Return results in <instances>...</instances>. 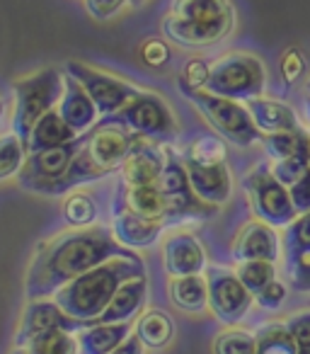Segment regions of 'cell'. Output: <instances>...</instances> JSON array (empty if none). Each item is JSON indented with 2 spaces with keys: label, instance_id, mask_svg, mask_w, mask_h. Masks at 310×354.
<instances>
[{
  "label": "cell",
  "instance_id": "37",
  "mask_svg": "<svg viewBox=\"0 0 310 354\" xmlns=\"http://www.w3.org/2000/svg\"><path fill=\"white\" fill-rule=\"evenodd\" d=\"M308 167H310V153L286 158V160H279V162H271V172H274V177L281 185H286V187H291L293 183H298L300 177L305 175Z\"/></svg>",
  "mask_w": 310,
  "mask_h": 354
},
{
  "label": "cell",
  "instance_id": "32",
  "mask_svg": "<svg viewBox=\"0 0 310 354\" xmlns=\"http://www.w3.org/2000/svg\"><path fill=\"white\" fill-rule=\"evenodd\" d=\"M64 218L73 228H88L95 226L97 218V204L85 192H70L64 202Z\"/></svg>",
  "mask_w": 310,
  "mask_h": 354
},
{
  "label": "cell",
  "instance_id": "26",
  "mask_svg": "<svg viewBox=\"0 0 310 354\" xmlns=\"http://www.w3.org/2000/svg\"><path fill=\"white\" fill-rule=\"evenodd\" d=\"M168 291L170 301L184 313H204V308L209 306V284L206 277L202 274L173 277Z\"/></svg>",
  "mask_w": 310,
  "mask_h": 354
},
{
  "label": "cell",
  "instance_id": "5",
  "mask_svg": "<svg viewBox=\"0 0 310 354\" xmlns=\"http://www.w3.org/2000/svg\"><path fill=\"white\" fill-rule=\"evenodd\" d=\"M66 90V73L59 68H44L15 80V112H12V133L27 146L32 129L44 114H49L61 102Z\"/></svg>",
  "mask_w": 310,
  "mask_h": 354
},
{
  "label": "cell",
  "instance_id": "4",
  "mask_svg": "<svg viewBox=\"0 0 310 354\" xmlns=\"http://www.w3.org/2000/svg\"><path fill=\"white\" fill-rule=\"evenodd\" d=\"M235 27L231 0H175L163 20V35L184 49H206Z\"/></svg>",
  "mask_w": 310,
  "mask_h": 354
},
{
  "label": "cell",
  "instance_id": "11",
  "mask_svg": "<svg viewBox=\"0 0 310 354\" xmlns=\"http://www.w3.org/2000/svg\"><path fill=\"white\" fill-rule=\"evenodd\" d=\"M66 73L73 75V78L83 85L85 93L93 97L99 117H114V114L122 112L136 95L143 93L136 85L126 83V80H122V78H114V75L93 68V66H88V64H80V61H68V64H66Z\"/></svg>",
  "mask_w": 310,
  "mask_h": 354
},
{
  "label": "cell",
  "instance_id": "43",
  "mask_svg": "<svg viewBox=\"0 0 310 354\" xmlns=\"http://www.w3.org/2000/svg\"><path fill=\"white\" fill-rule=\"evenodd\" d=\"M289 194H291V202H293L296 212L298 214L310 212V167L305 170V175L300 177L298 183L291 185Z\"/></svg>",
  "mask_w": 310,
  "mask_h": 354
},
{
  "label": "cell",
  "instance_id": "50",
  "mask_svg": "<svg viewBox=\"0 0 310 354\" xmlns=\"http://www.w3.org/2000/svg\"><path fill=\"white\" fill-rule=\"evenodd\" d=\"M3 109H6V104H3V100H0V117H3Z\"/></svg>",
  "mask_w": 310,
  "mask_h": 354
},
{
  "label": "cell",
  "instance_id": "51",
  "mask_svg": "<svg viewBox=\"0 0 310 354\" xmlns=\"http://www.w3.org/2000/svg\"><path fill=\"white\" fill-rule=\"evenodd\" d=\"M131 3H136V6H138V3H141V0H131Z\"/></svg>",
  "mask_w": 310,
  "mask_h": 354
},
{
  "label": "cell",
  "instance_id": "29",
  "mask_svg": "<svg viewBox=\"0 0 310 354\" xmlns=\"http://www.w3.org/2000/svg\"><path fill=\"white\" fill-rule=\"evenodd\" d=\"M262 146H264L267 156H269L271 160L279 162V160H286V158L310 153V133L305 131V129L264 133V136H262Z\"/></svg>",
  "mask_w": 310,
  "mask_h": 354
},
{
  "label": "cell",
  "instance_id": "25",
  "mask_svg": "<svg viewBox=\"0 0 310 354\" xmlns=\"http://www.w3.org/2000/svg\"><path fill=\"white\" fill-rule=\"evenodd\" d=\"M78 133L64 122V117L59 114V109H51L49 114L37 122V127L32 129L30 141H27V156L30 153H39L46 148H56V146H66V143L75 141Z\"/></svg>",
  "mask_w": 310,
  "mask_h": 354
},
{
  "label": "cell",
  "instance_id": "33",
  "mask_svg": "<svg viewBox=\"0 0 310 354\" xmlns=\"http://www.w3.org/2000/svg\"><path fill=\"white\" fill-rule=\"evenodd\" d=\"M27 162V146L20 136L8 133L0 136V183L12 175H20V170Z\"/></svg>",
  "mask_w": 310,
  "mask_h": 354
},
{
  "label": "cell",
  "instance_id": "22",
  "mask_svg": "<svg viewBox=\"0 0 310 354\" xmlns=\"http://www.w3.org/2000/svg\"><path fill=\"white\" fill-rule=\"evenodd\" d=\"M148 294V279L146 274H138L133 279L124 281L117 289L114 299L104 308V313L97 318V323H126V320H136L141 313L143 304H146Z\"/></svg>",
  "mask_w": 310,
  "mask_h": 354
},
{
  "label": "cell",
  "instance_id": "20",
  "mask_svg": "<svg viewBox=\"0 0 310 354\" xmlns=\"http://www.w3.org/2000/svg\"><path fill=\"white\" fill-rule=\"evenodd\" d=\"M165 226H168L165 221H153V218L136 216L122 207H114L112 231L124 248H151L160 238Z\"/></svg>",
  "mask_w": 310,
  "mask_h": 354
},
{
  "label": "cell",
  "instance_id": "35",
  "mask_svg": "<svg viewBox=\"0 0 310 354\" xmlns=\"http://www.w3.org/2000/svg\"><path fill=\"white\" fill-rule=\"evenodd\" d=\"M213 354H257V335L247 330H226L213 342Z\"/></svg>",
  "mask_w": 310,
  "mask_h": 354
},
{
  "label": "cell",
  "instance_id": "30",
  "mask_svg": "<svg viewBox=\"0 0 310 354\" xmlns=\"http://www.w3.org/2000/svg\"><path fill=\"white\" fill-rule=\"evenodd\" d=\"M257 354H300L298 344L289 335L286 325L269 323L257 330Z\"/></svg>",
  "mask_w": 310,
  "mask_h": 354
},
{
  "label": "cell",
  "instance_id": "17",
  "mask_svg": "<svg viewBox=\"0 0 310 354\" xmlns=\"http://www.w3.org/2000/svg\"><path fill=\"white\" fill-rule=\"evenodd\" d=\"M163 265L170 277L202 274L206 270V252L197 236L177 231L163 243Z\"/></svg>",
  "mask_w": 310,
  "mask_h": 354
},
{
  "label": "cell",
  "instance_id": "45",
  "mask_svg": "<svg viewBox=\"0 0 310 354\" xmlns=\"http://www.w3.org/2000/svg\"><path fill=\"white\" fill-rule=\"evenodd\" d=\"M126 0H85V10L95 17V20H107V17L117 15Z\"/></svg>",
  "mask_w": 310,
  "mask_h": 354
},
{
  "label": "cell",
  "instance_id": "3",
  "mask_svg": "<svg viewBox=\"0 0 310 354\" xmlns=\"http://www.w3.org/2000/svg\"><path fill=\"white\" fill-rule=\"evenodd\" d=\"M138 141H141V136L131 133L112 117H104L93 131L83 133V146H80L73 165L64 175V180H59L49 189V197H59V194L70 192L80 185L93 183V180H99V177L119 170Z\"/></svg>",
  "mask_w": 310,
  "mask_h": 354
},
{
  "label": "cell",
  "instance_id": "2",
  "mask_svg": "<svg viewBox=\"0 0 310 354\" xmlns=\"http://www.w3.org/2000/svg\"><path fill=\"white\" fill-rule=\"evenodd\" d=\"M138 274H146V267H143V260L136 252L112 257L95 270L80 274L78 279L61 286L54 294V301L70 318L80 320L88 328V325L97 323V318L104 313V308L114 299L119 286Z\"/></svg>",
  "mask_w": 310,
  "mask_h": 354
},
{
  "label": "cell",
  "instance_id": "44",
  "mask_svg": "<svg viewBox=\"0 0 310 354\" xmlns=\"http://www.w3.org/2000/svg\"><path fill=\"white\" fill-rule=\"evenodd\" d=\"M286 281H289L291 289L310 294V257L300 260L293 267H286Z\"/></svg>",
  "mask_w": 310,
  "mask_h": 354
},
{
  "label": "cell",
  "instance_id": "13",
  "mask_svg": "<svg viewBox=\"0 0 310 354\" xmlns=\"http://www.w3.org/2000/svg\"><path fill=\"white\" fill-rule=\"evenodd\" d=\"M80 146H83V136L66 143V146L30 153L25 167L20 170V185L25 189H30V192L49 194V189L54 187L59 180H64V175L70 170Z\"/></svg>",
  "mask_w": 310,
  "mask_h": 354
},
{
  "label": "cell",
  "instance_id": "7",
  "mask_svg": "<svg viewBox=\"0 0 310 354\" xmlns=\"http://www.w3.org/2000/svg\"><path fill=\"white\" fill-rule=\"evenodd\" d=\"M182 95L202 112V117L216 129V133L226 141L247 148L252 143L262 141L264 133L257 129L250 109L245 102H238L231 97H221L209 90H182Z\"/></svg>",
  "mask_w": 310,
  "mask_h": 354
},
{
  "label": "cell",
  "instance_id": "21",
  "mask_svg": "<svg viewBox=\"0 0 310 354\" xmlns=\"http://www.w3.org/2000/svg\"><path fill=\"white\" fill-rule=\"evenodd\" d=\"M114 207H122L136 216L153 218V221H165L170 226L168 199H165L158 183L143 185V187H122L119 202H114Z\"/></svg>",
  "mask_w": 310,
  "mask_h": 354
},
{
  "label": "cell",
  "instance_id": "23",
  "mask_svg": "<svg viewBox=\"0 0 310 354\" xmlns=\"http://www.w3.org/2000/svg\"><path fill=\"white\" fill-rule=\"evenodd\" d=\"M250 109L252 119H255L257 129L262 133H276V131H296L300 127V119L291 104L281 102V100L271 97H255L245 102Z\"/></svg>",
  "mask_w": 310,
  "mask_h": 354
},
{
  "label": "cell",
  "instance_id": "48",
  "mask_svg": "<svg viewBox=\"0 0 310 354\" xmlns=\"http://www.w3.org/2000/svg\"><path fill=\"white\" fill-rule=\"evenodd\" d=\"M10 354H30V352H27V349L25 347H15V349H12V352Z\"/></svg>",
  "mask_w": 310,
  "mask_h": 354
},
{
  "label": "cell",
  "instance_id": "41",
  "mask_svg": "<svg viewBox=\"0 0 310 354\" xmlns=\"http://www.w3.org/2000/svg\"><path fill=\"white\" fill-rule=\"evenodd\" d=\"M286 294H289V289H286L284 281L274 279L271 284H267L264 289L255 296V304L264 310H279L286 301Z\"/></svg>",
  "mask_w": 310,
  "mask_h": 354
},
{
  "label": "cell",
  "instance_id": "47",
  "mask_svg": "<svg viewBox=\"0 0 310 354\" xmlns=\"http://www.w3.org/2000/svg\"><path fill=\"white\" fill-rule=\"evenodd\" d=\"M303 112H305V119L310 122V95H303Z\"/></svg>",
  "mask_w": 310,
  "mask_h": 354
},
{
  "label": "cell",
  "instance_id": "8",
  "mask_svg": "<svg viewBox=\"0 0 310 354\" xmlns=\"http://www.w3.org/2000/svg\"><path fill=\"white\" fill-rule=\"evenodd\" d=\"M242 187H245L250 207L260 221L274 228H286L298 216L293 202H291L289 187L276 180L269 162H260L252 167L242 180Z\"/></svg>",
  "mask_w": 310,
  "mask_h": 354
},
{
  "label": "cell",
  "instance_id": "42",
  "mask_svg": "<svg viewBox=\"0 0 310 354\" xmlns=\"http://www.w3.org/2000/svg\"><path fill=\"white\" fill-rule=\"evenodd\" d=\"M141 59L146 61L151 68H160V66L170 64L173 54H170V46L163 39H148L141 46Z\"/></svg>",
  "mask_w": 310,
  "mask_h": 354
},
{
  "label": "cell",
  "instance_id": "15",
  "mask_svg": "<svg viewBox=\"0 0 310 354\" xmlns=\"http://www.w3.org/2000/svg\"><path fill=\"white\" fill-rule=\"evenodd\" d=\"M165 158H168V148L158 146L155 141L141 138L136 143L124 165L119 167L122 172V187H143V185H155L163 175Z\"/></svg>",
  "mask_w": 310,
  "mask_h": 354
},
{
  "label": "cell",
  "instance_id": "34",
  "mask_svg": "<svg viewBox=\"0 0 310 354\" xmlns=\"http://www.w3.org/2000/svg\"><path fill=\"white\" fill-rule=\"evenodd\" d=\"M238 277L240 281L247 286L252 296H257L267 284L276 279V265L269 260H247V262H240L238 267Z\"/></svg>",
  "mask_w": 310,
  "mask_h": 354
},
{
  "label": "cell",
  "instance_id": "46",
  "mask_svg": "<svg viewBox=\"0 0 310 354\" xmlns=\"http://www.w3.org/2000/svg\"><path fill=\"white\" fill-rule=\"evenodd\" d=\"M112 354H143V342L138 339V335L133 333V335H128V337L124 339V342L119 344Z\"/></svg>",
  "mask_w": 310,
  "mask_h": 354
},
{
  "label": "cell",
  "instance_id": "24",
  "mask_svg": "<svg viewBox=\"0 0 310 354\" xmlns=\"http://www.w3.org/2000/svg\"><path fill=\"white\" fill-rule=\"evenodd\" d=\"M133 320L126 323H95L78 330L80 354H112L131 335Z\"/></svg>",
  "mask_w": 310,
  "mask_h": 354
},
{
  "label": "cell",
  "instance_id": "36",
  "mask_svg": "<svg viewBox=\"0 0 310 354\" xmlns=\"http://www.w3.org/2000/svg\"><path fill=\"white\" fill-rule=\"evenodd\" d=\"M184 158L189 160L204 162V165H211V162H226V143L218 136H199L197 141H192V146L187 148Z\"/></svg>",
  "mask_w": 310,
  "mask_h": 354
},
{
  "label": "cell",
  "instance_id": "9",
  "mask_svg": "<svg viewBox=\"0 0 310 354\" xmlns=\"http://www.w3.org/2000/svg\"><path fill=\"white\" fill-rule=\"evenodd\" d=\"M112 119L122 124V127H126L136 136L148 138V141H168V138H173L177 133V122H175L170 104L160 95L148 93V90L136 95Z\"/></svg>",
  "mask_w": 310,
  "mask_h": 354
},
{
  "label": "cell",
  "instance_id": "19",
  "mask_svg": "<svg viewBox=\"0 0 310 354\" xmlns=\"http://www.w3.org/2000/svg\"><path fill=\"white\" fill-rule=\"evenodd\" d=\"M59 114L64 117V122L73 129L78 136L88 133L90 129L95 127L97 122L99 112L95 107L93 97L85 93V88L73 78V75L66 73V90H64V97L59 102Z\"/></svg>",
  "mask_w": 310,
  "mask_h": 354
},
{
  "label": "cell",
  "instance_id": "1",
  "mask_svg": "<svg viewBox=\"0 0 310 354\" xmlns=\"http://www.w3.org/2000/svg\"><path fill=\"white\" fill-rule=\"evenodd\" d=\"M131 248L117 241L112 228L88 226L59 233L37 248L25 279V296L30 301L54 296L61 286L78 279L112 257L131 255Z\"/></svg>",
  "mask_w": 310,
  "mask_h": 354
},
{
  "label": "cell",
  "instance_id": "10",
  "mask_svg": "<svg viewBox=\"0 0 310 354\" xmlns=\"http://www.w3.org/2000/svg\"><path fill=\"white\" fill-rule=\"evenodd\" d=\"M160 189H163L165 199H168L170 209V223H182V221H197V218H209L216 214L218 207L202 202L194 194L192 185H189L187 167L184 162L175 156L168 148V158H165L163 175L158 180Z\"/></svg>",
  "mask_w": 310,
  "mask_h": 354
},
{
  "label": "cell",
  "instance_id": "38",
  "mask_svg": "<svg viewBox=\"0 0 310 354\" xmlns=\"http://www.w3.org/2000/svg\"><path fill=\"white\" fill-rule=\"evenodd\" d=\"M209 73H211V66L206 61H187V66L182 68V75H180V90H204L209 83Z\"/></svg>",
  "mask_w": 310,
  "mask_h": 354
},
{
  "label": "cell",
  "instance_id": "27",
  "mask_svg": "<svg viewBox=\"0 0 310 354\" xmlns=\"http://www.w3.org/2000/svg\"><path fill=\"white\" fill-rule=\"evenodd\" d=\"M281 252H284V270L310 257V212L298 214V216L284 228Z\"/></svg>",
  "mask_w": 310,
  "mask_h": 354
},
{
  "label": "cell",
  "instance_id": "6",
  "mask_svg": "<svg viewBox=\"0 0 310 354\" xmlns=\"http://www.w3.org/2000/svg\"><path fill=\"white\" fill-rule=\"evenodd\" d=\"M267 88V66L260 56L247 51H231L211 64L209 83L204 90L238 102L262 97Z\"/></svg>",
  "mask_w": 310,
  "mask_h": 354
},
{
  "label": "cell",
  "instance_id": "12",
  "mask_svg": "<svg viewBox=\"0 0 310 354\" xmlns=\"http://www.w3.org/2000/svg\"><path fill=\"white\" fill-rule=\"evenodd\" d=\"M209 308L223 325H238L250 310L255 296L240 281L238 272L226 267H206Z\"/></svg>",
  "mask_w": 310,
  "mask_h": 354
},
{
  "label": "cell",
  "instance_id": "39",
  "mask_svg": "<svg viewBox=\"0 0 310 354\" xmlns=\"http://www.w3.org/2000/svg\"><path fill=\"white\" fill-rule=\"evenodd\" d=\"M286 330L293 337V342L298 344L300 354H310V310H303V313H296L286 320Z\"/></svg>",
  "mask_w": 310,
  "mask_h": 354
},
{
  "label": "cell",
  "instance_id": "31",
  "mask_svg": "<svg viewBox=\"0 0 310 354\" xmlns=\"http://www.w3.org/2000/svg\"><path fill=\"white\" fill-rule=\"evenodd\" d=\"M25 349L30 354H75L78 337H73L68 330H49V333H41L35 339H30Z\"/></svg>",
  "mask_w": 310,
  "mask_h": 354
},
{
  "label": "cell",
  "instance_id": "14",
  "mask_svg": "<svg viewBox=\"0 0 310 354\" xmlns=\"http://www.w3.org/2000/svg\"><path fill=\"white\" fill-rule=\"evenodd\" d=\"M83 328L85 325L80 320L70 318L54 299L51 301L37 299L30 301V306L25 308L22 323L15 333V347H25L30 339H35L41 333H49V330H68V333H75V330H83Z\"/></svg>",
  "mask_w": 310,
  "mask_h": 354
},
{
  "label": "cell",
  "instance_id": "52",
  "mask_svg": "<svg viewBox=\"0 0 310 354\" xmlns=\"http://www.w3.org/2000/svg\"><path fill=\"white\" fill-rule=\"evenodd\" d=\"M308 133H310V131H308Z\"/></svg>",
  "mask_w": 310,
  "mask_h": 354
},
{
  "label": "cell",
  "instance_id": "49",
  "mask_svg": "<svg viewBox=\"0 0 310 354\" xmlns=\"http://www.w3.org/2000/svg\"><path fill=\"white\" fill-rule=\"evenodd\" d=\"M303 88H305V95H310V78L305 80V85H303Z\"/></svg>",
  "mask_w": 310,
  "mask_h": 354
},
{
  "label": "cell",
  "instance_id": "18",
  "mask_svg": "<svg viewBox=\"0 0 310 354\" xmlns=\"http://www.w3.org/2000/svg\"><path fill=\"white\" fill-rule=\"evenodd\" d=\"M281 252L279 233L274 226L264 221H250L242 226L238 233L235 243H233V260L247 262V260H269L276 262Z\"/></svg>",
  "mask_w": 310,
  "mask_h": 354
},
{
  "label": "cell",
  "instance_id": "16",
  "mask_svg": "<svg viewBox=\"0 0 310 354\" xmlns=\"http://www.w3.org/2000/svg\"><path fill=\"white\" fill-rule=\"evenodd\" d=\"M184 167H187L189 185H192L194 194H197L202 202L211 204V207H221L231 199L233 192V177L228 170L226 162H211V165H204V162L189 160L184 158Z\"/></svg>",
  "mask_w": 310,
  "mask_h": 354
},
{
  "label": "cell",
  "instance_id": "40",
  "mask_svg": "<svg viewBox=\"0 0 310 354\" xmlns=\"http://www.w3.org/2000/svg\"><path fill=\"white\" fill-rule=\"evenodd\" d=\"M279 68H281V78H284V83L289 85V88H293V85L300 80V75L305 73V56H303V51L289 49L284 54V59H281Z\"/></svg>",
  "mask_w": 310,
  "mask_h": 354
},
{
  "label": "cell",
  "instance_id": "28",
  "mask_svg": "<svg viewBox=\"0 0 310 354\" xmlns=\"http://www.w3.org/2000/svg\"><path fill=\"white\" fill-rule=\"evenodd\" d=\"M136 335L143 342V347L151 349H163L173 342L175 337V323L165 310L151 308L138 318L136 323Z\"/></svg>",
  "mask_w": 310,
  "mask_h": 354
}]
</instances>
